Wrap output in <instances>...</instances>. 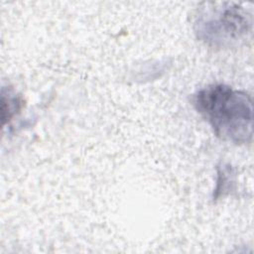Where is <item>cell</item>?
<instances>
[{
  "label": "cell",
  "mask_w": 254,
  "mask_h": 254,
  "mask_svg": "<svg viewBox=\"0 0 254 254\" xmlns=\"http://www.w3.org/2000/svg\"><path fill=\"white\" fill-rule=\"evenodd\" d=\"M193 105L221 140L237 145L251 142L253 103L246 92L222 83L209 84L193 95Z\"/></svg>",
  "instance_id": "cell-1"
},
{
  "label": "cell",
  "mask_w": 254,
  "mask_h": 254,
  "mask_svg": "<svg viewBox=\"0 0 254 254\" xmlns=\"http://www.w3.org/2000/svg\"><path fill=\"white\" fill-rule=\"evenodd\" d=\"M250 29V15L233 3H208L194 22L197 39L212 48L231 47L243 40Z\"/></svg>",
  "instance_id": "cell-2"
},
{
  "label": "cell",
  "mask_w": 254,
  "mask_h": 254,
  "mask_svg": "<svg viewBox=\"0 0 254 254\" xmlns=\"http://www.w3.org/2000/svg\"><path fill=\"white\" fill-rule=\"evenodd\" d=\"M23 101L21 97L16 94V92L8 88L7 95L2 91V119L3 123L7 120L9 121L13 116H15L22 108Z\"/></svg>",
  "instance_id": "cell-3"
}]
</instances>
